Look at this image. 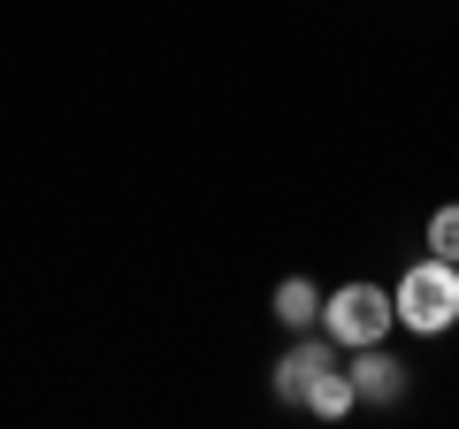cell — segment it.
Masks as SVG:
<instances>
[{
    "instance_id": "7",
    "label": "cell",
    "mask_w": 459,
    "mask_h": 429,
    "mask_svg": "<svg viewBox=\"0 0 459 429\" xmlns=\"http://www.w3.org/2000/svg\"><path fill=\"white\" fill-rule=\"evenodd\" d=\"M429 253H437V261H459V199H444L437 214H429Z\"/></svg>"
},
{
    "instance_id": "1",
    "label": "cell",
    "mask_w": 459,
    "mask_h": 429,
    "mask_svg": "<svg viewBox=\"0 0 459 429\" xmlns=\"http://www.w3.org/2000/svg\"><path fill=\"white\" fill-rule=\"evenodd\" d=\"M391 314L406 322L413 337H444V330L459 322V261L421 253V261H413L406 276L391 284Z\"/></svg>"
},
{
    "instance_id": "4",
    "label": "cell",
    "mask_w": 459,
    "mask_h": 429,
    "mask_svg": "<svg viewBox=\"0 0 459 429\" xmlns=\"http://www.w3.org/2000/svg\"><path fill=\"white\" fill-rule=\"evenodd\" d=\"M329 368H337V346L314 337V330H299V346L276 361V398H291V407H299V398L314 391V376H329Z\"/></svg>"
},
{
    "instance_id": "5",
    "label": "cell",
    "mask_w": 459,
    "mask_h": 429,
    "mask_svg": "<svg viewBox=\"0 0 459 429\" xmlns=\"http://www.w3.org/2000/svg\"><path fill=\"white\" fill-rule=\"evenodd\" d=\"M276 322L283 330H322V292L307 276H283L276 284Z\"/></svg>"
},
{
    "instance_id": "2",
    "label": "cell",
    "mask_w": 459,
    "mask_h": 429,
    "mask_svg": "<svg viewBox=\"0 0 459 429\" xmlns=\"http://www.w3.org/2000/svg\"><path fill=\"white\" fill-rule=\"evenodd\" d=\"M391 292H383V284H337V292L322 299V337L329 346H383V337H391Z\"/></svg>"
},
{
    "instance_id": "3",
    "label": "cell",
    "mask_w": 459,
    "mask_h": 429,
    "mask_svg": "<svg viewBox=\"0 0 459 429\" xmlns=\"http://www.w3.org/2000/svg\"><path fill=\"white\" fill-rule=\"evenodd\" d=\"M344 376H352V398L360 407H398L406 398V361L383 353V346H352V368Z\"/></svg>"
},
{
    "instance_id": "6",
    "label": "cell",
    "mask_w": 459,
    "mask_h": 429,
    "mask_svg": "<svg viewBox=\"0 0 459 429\" xmlns=\"http://www.w3.org/2000/svg\"><path fill=\"white\" fill-rule=\"evenodd\" d=\"M299 407L322 414V422H344V414L360 407V398H352V376H344V368H329V376H314V391L299 398Z\"/></svg>"
}]
</instances>
